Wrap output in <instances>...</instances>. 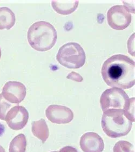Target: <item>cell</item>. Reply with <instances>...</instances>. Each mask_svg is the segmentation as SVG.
<instances>
[{
    "label": "cell",
    "instance_id": "8",
    "mask_svg": "<svg viewBox=\"0 0 135 152\" xmlns=\"http://www.w3.org/2000/svg\"><path fill=\"white\" fill-rule=\"evenodd\" d=\"M27 94L25 85L17 81H8L3 86L2 95L4 99L12 104H19Z\"/></svg>",
    "mask_w": 135,
    "mask_h": 152
},
{
    "label": "cell",
    "instance_id": "19",
    "mask_svg": "<svg viewBox=\"0 0 135 152\" xmlns=\"http://www.w3.org/2000/svg\"><path fill=\"white\" fill-rule=\"evenodd\" d=\"M58 152H78L77 149L71 146H65L60 150Z\"/></svg>",
    "mask_w": 135,
    "mask_h": 152
},
{
    "label": "cell",
    "instance_id": "22",
    "mask_svg": "<svg viewBox=\"0 0 135 152\" xmlns=\"http://www.w3.org/2000/svg\"><path fill=\"white\" fill-rule=\"evenodd\" d=\"M58 152V151H53V152Z\"/></svg>",
    "mask_w": 135,
    "mask_h": 152
},
{
    "label": "cell",
    "instance_id": "3",
    "mask_svg": "<svg viewBox=\"0 0 135 152\" xmlns=\"http://www.w3.org/2000/svg\"><path fill=\"white\" fill-rule=\"evenodd\" d=\"M102 128L105 134L111 138L124 137L129 134L132 122L127 118L123 110H109L103 113Z\"/></svg>",
    "mask_w": 135,
    "mask_h": 152
},
{
    "label": "cell",
    "instance_id": "20",
    "mask_svg": "<svg viewBox=\"0 0 135 152\" xmlns=\"http://www.w3.org/2000/svg\"><path fill=\"white\" fill-rule=\"evenodd\" d=\"M0 152H6L5 149H4L1 145H0Z\"/></svg>",
    "mask_w": 135,
    "mask_h": 152
},
{
    "label": "cell",
    "instance_id": "5",
    "mask_svg": "<svg viewBox=\"0 0 135 152\" xmlns=\"http://www.w3.org/2000/svg\"><path fill=\"white\" fill-rule=\"evenodd\" d=\"M129 96L122 89L117 88L107 89L102 94L100 104L105 112L109 110L126 109L129 103Z\"/></svg>",
    "mask_w": 135,
    "mask_h": 152
},
{
    "label": "cell",
    "instance_id": "2",
    "mask_svg": "<svg viewBox=\"0 0 135 152\" xmlns=\"http://www.w3.org/2000/svg\"><path fill=\"white\" fill-rule=\"evenodd\" d=\"M57 39V31L48 22H36L28 29V42L33 48L38 52L50 50L55 46Z\"/></svg>",
    "mask_w": 135,
    "mask_h": 152
},
{
    "label": "cell",
    "instance_id": "6",
    "mask_svg": "<svg viewBox=\"0 0 135 152\" xmlns=\"http://www.w3.org/2000/svg\"><path fill=\"white\" fill-rule=\"evenodd\" d=\"M107 21L111 28L115 30H124L129 27L132 20L130 10L125 6L116 5L107 11Z\"/></svg>",
    "mask_w": 135,
    "mask_h": 152
},
{
    "label": "cell",
    "instance_id": "4",
    "mask_svg": "<svg viewBox=\"0 0 135 152\" xmlns=\"http://www.w3.org/2000/svg\"><path fill=\"white\" fill-rule=\"evenodd\" d=\"M86 53L83 48L76 42L67 43L58 50L56 59L64 67L78 69L86 62Z\"/></svg>",
    "mask_w": 135,
    "mask_h": 152
},
{
    "label": "cell",
    "instance_id": "17",
    "mask_svg": "<svg viewBox=\"0 0 135 152\" xmlns=\"http://www.w3.org/2000/svg\"><path fill=\"white\" fill-rule=\"evenodd\" d=\"M11 107V104L6 100L2 94H0V119L5 120L7 113Z\"/></svg>",
    "mask_w": 135,
    "mask_h": 152
},
{
    "label": "cell",
    "instance_id": "9",
    "mask_svg": "<svg viewBox=\"0 0 135 152\" xmlns=\"http://www.w3.org/2000/svg\"><path fill=\"white\" fill-rule=\"evenodd\" d=\"M46 115L54 124H66L74 119V113L67 107L52 104L46 110Z\"/></svg>",
    "mask_w": 135,
    "mask_h": 152
},
{
    "label": "cell",
    "instance_id": "21",
    "mask_svg": "<svg viewBox=\"0 0 135 152\" xmlns=\"http://www.w3.org/2000/svg\"><path fill=\"white\" fill-rule=\"evenodd\" d=\"M1 48H0V58H1Z\"/></svg>",
    "mask_w": 135,
    "mask_h": 152
},
{
    "label": "cell",
    "instance_id": "11",
    "mask_svg": "<svg viewBox=\"0 0 135 152\" xmlns=\"http://www.w3.org/2000/svg\"><path fill=\"white\" fill-rule=\"evenodd\" d=\"M78 1H55L52 2L53 9L61 15H70L78 6Z\"/></svg>",
    "mask_w": 135,
    "mask_h": 152
},
{
    "label": "cell",
    "instance_id": "10",
    "mask_svg": "<svg viewBox=\"0 0 135 152\" xmlns=\"http://www.w3.org/2000/svg\"><path fill=\"white\" fill-rule=\"evenodd\" d=\"M80 147L83 152H102L105 143L101 137L94 132H88L81 137Z\"/></svg>",
    "mask_w": 135,
    "mask_h": 152
},
{
    "label": "cell",
    "instance_id": "13",
    "mask_svg": "<svg viewBox=\"0 0 135 152\" xmlns=\"http://www.w3.org/2000/svg\"><path fill=\"white\" fill-rule=\"evenodd\" d=\"M16 18L15 14L8 7L0 8V30H9L14 26Z\"/></svg>",
    "mask_w": 135,
    "mask_h": 152
},
{
    "label": "cell",
    "instance_id": "16",
    "mask_svg": "<svg viewBox=\"0 0 135 152\" xmlns=\"http://www.w3.org/2000/svg\"><path fill=\"white\" fill-rule=\"evenodd\" d=\"M126 116L132 122H135V97L129 99V103L124 110Z\"/></svg>",
    "mask_w": 135,
    "mask_h": 152
},
{
    "label": "cell",
    "instance_id": "15",
    "mask_svg": "<svg viewBox=\"0 0 135 152\" xmlns=\"http://www.w3.org/2000/svg\"><path fill=\"white\" fill-rule=\"evenodd\" d=\"M114 152H135L134 146L127 141L121 140L114 146Z\"/></svg>",
    "mask_w": 135,
    "mask_h": 152
},
{
    "label": "cell",
    "instance_id": "1",
    "mask_svg": "<svg viewBox=\"0 0 135 152\" xmlns=\"http://www.w3.org/2000/svg\"><path fill=\"white\" fill-rule=\"evenodd\" d=\"M101 73L105 82L111 87L127 89L135 85V61L126 55L109 58L102 66Z\"/></svg>",
    "mask_w": 135,
    "mask_h": 152
},
{
    "label": "cell",
    "instance_id": "18",
    "mask_svg": "<svg viewBox=\"0 0 135 152\" xmlns=\"http://www.w3.org/2000/svg\"><path fill=\"white\" fill-rule=\"evenodd\" d=\"M68 79H69L73 80L76 81L81 82L83 81V77L80 75L78 73L75 72H71L67 76Z\"/></svg>",
    "mask_w": 135,
    "mask_h": 152
},
{
    "label": "cell",
    "instance_id": "12",
    "mask_svg": "<svg viewBox=\"0 0 135 152\" xmlns=\"http://www.w3.org/2000/svg\"><path fill=\"white\" fill-rule=\"evenodd\" d=\"M31 131L34 136L44 143L48 139L49 135V128L45 120L41 119L32 122Z\"/></svg>",
    "mask_w": 135,
    "mask_h": 152
},
{
    "label": "cell",
    "instance_id": "14",
    "mask_svg": "<svg viewBox=\"0 0 135 152\" xmlns=\"http://www.w3.org/2000/svg\"><path fill=\"white\" fill-rule=\"evenodd\" d=\"M27 140L23 134H20L15 137L9 145V152H25L27 148Z\"/></svg>",
    "mask_w": 135,
    "mask_h": 152
},
{
    "label": "cell",
    "instance_id": "7",
    "mask_svg": "<svg viewBox=\"0 0 135 152\" xmlns=\"http://www.w3.org/2000/svg\"><path fill=\"white\" fill-rule=\"evenodd\" d=\"M29 116L28 110L24 107L16 106L8 112L5 121L11 129L19 131L24 128L27 124Z\"/></svg>",
    "mask_w": 135,
    "mask_h": 152
}]
</instances>
